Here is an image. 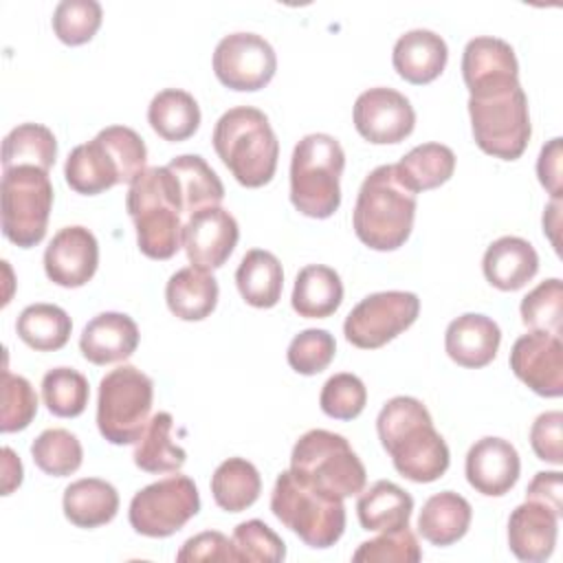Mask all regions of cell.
Returning a JSON list of instances; mask_svg holds the SVG:
<instances>
[{
  "mask_svg": "<svg viewBox=\"0 0 563 563\" xmlns=\"http://www.w3.org/2000/svg\"><path fill=\"white\" fill-rule=\"evenodd\" d=\"M376 431L394 468L416 484L440 479L451 462L444 438L435 431L429 409L413 396L389 398L378 418Z\"/></svg>",
  "mask_w": 563,
  "mask_h": 563,
  "instance_id": "obj_1",
  "label": "cell"
},
{
  "mask_svg": "<svg viewBox=\"0 0 563 563\" xmlns=\"http://www.w3.org/2000/svg\"><path fill=\"white\" fill-rule=\"evenodd\" d=\"M468 117L484 154L515 161L526 152L532 125L519 75H497L468 86Z\"/></svg>",
  "mask_w": 563,
  "mask_h": 563,
  "instance_id": "obj_2",
  "label": "cell"
},
{
  "mask_svg": "<svg viewBox=\"0 0 563 563\" xmlns=\"http://www.w3.org/2000/svg\"><path fill=\"white\" fill-rule=\"evenodd\" d=\"M125 209L136 229L139 251L150 260H169L183 246V200L176 176L147 167L128 189Z\"/></svg>",
  "mask_w": 563,
  "mask_h": 563,
  "instance_id": "obj_3",
  "label": "cell"
},
{
  "mask_svg": "<svg viewBox=\"0 0 563 563\" xmlns=\"http://www.w3.org/2000/svg\"><path fill=\"white\" fill-rule=\"evenodd\" d=\"M145 141L128 125H108L92 141L73 147L64 165L68 187L81 196H97L119 183H132L145 172Z\"/></svg>",
  "mask_w": 563,
  "mask_h": 563,
  "instance_id": "obj_4",
  "label": "cell"
},
{
  "mask_svg": "<svg viewBox=\"0 0 563 563\" xmlns=\"http://www.w3.org/2000/svg\"><path fill=\"white\" fill-rule=\"evenodd\" d=\"M416 194L409 191L394 165H378L361 183L352 224L356 238L374 251L400 249L413 229Z\"/></svg>",
  "mask_w": 563,
  "mask_h": 563,
  "instance_id": "obj_5",
  "label": "cell"
},
{
  "mask_svg": "<svg viewBox=\"0 0 563 563\" xmlns=\"http://www.w3.org/2000/svg\"><path fill=\"white\" fill-rule=\"evenodd\" d=\"M213 150L233 178L249 189L273 180L279 158V141L268 117L253 106L227 110L213 128Z\"/></svg>",
  "mask_w": 563,
  "mask_h": 563,
  "instance_id": "obj_6",
  "label": "cell"
},
{
  "mask_svg": "<svg viewBox=\"0 0 563 563\" xmlns=\"http://www.w3.org/2000/svg\"><path fill=\"white\" fill-rule=\"evenodd\" d=\"M345 152L332 134H306L290 156V202L308 218L325 220L341 205Z\"/></svg>",
  "mask_w": 563,
  "mask_h": 563,
  "instance_id": "obj_7",
  "label": "cell"
},
{
  "mask_svg": "<svg viewBox=\"0 0 563 563\" xmlns=\"http://www.w3.org/2000/svg\"><path fill=\"white\" fill-rule=\"evenodd\" d=\"M290 471L303 484L341 499L358 495L367 482L365 466L350 442L328 429H310L295 442Z\"/></svg>",
  "mask_w": 563,
  "mask_h": 563,
  "instance_id": "obj_8",
  "label": "cell"
},
{
  "mask_svg": "<svg viewBox=\"0 0 563 563\" xmlns=\"http://www.w3.org/2000/svg\"><path fill=\"white\" fill-rule=\"evenodd\" d=\"M273 515L314 550L332 548L345 532V506L341 497L325 495L282 471L271 493Z\"/></svg>",
  "mask_w": 563,
  "mask_h": 563,
  "instance_id": "obj_9",
  "label": "cell"
},
{
  "mask_svg": "<svg viewBox=\"0 0 563 563\" xmlns=\"http://www.w3.org/2000/svg\"><path fill=\"white\" fill-rule=\"evenodd\" d=\"M154 402L152 378L134 365H119L99 380L97 427L110 444L139 442Z\"/></svg>",
  "mask_w": 563,
  "mask_h": 563,
  "instance_id": "obj_10",
  "label": "cell"
},
{
  "mask_svg": "<svg viewBox=\"0 0 563 563\" xmlns=\"http://www.w3.org/2000/svg\"><path fill=\"white\" fill-rule=\"evenodd\" d=\"M2 233L20 249L40 244L53 207V185L46 169L18 165L2 169Z\"/></svg>",
  "mask_w": 563,
  "mask_h": 563,
  "instance_id": "obj_11",
  "label": "cell"
},
{
  "mask_svg": "<svg viewBox=\"0 0 563 563\" xmlns=\"http://www.w3.org/2000/svg\"><path fill=\"white\" fill-rule=\"evenodd\" d=\"M200 510V493L189 475H169L141 488L128 510L134 532L152 539L172 537Z\"/></svg>",
  "mask_w": 563,
  "mask_h": 563,
  "instance_id": "obj_12",
  "label": "cell"
},
{
  "mask_svg": "<svg viewBox=\"0 0 563 563\" xmlns=\"http://www.w3.org/2000/svg\"><path fill=\"white\" fill-rule=\"evenodd\" d=\"M420 299L409 290H383L363 297L345 317L343 334L361 350H376L413 325Z\"/></svg>",
  "mask_w": 563,
  "mask_h": 563,
  "instance_id": "obj_13",
  "label": "cell"
},
{
  "mask_svg": "<svg viewBox=\"0 0 563 563\" xmlns=\"http://www.w3.org/2000/svg\"><path fill=\"white\" fill-rule=\"evenodd\" d=\"M277 70V55L268 40L238 31L224 35L213 51V73L231 90L253 92L264 88Z\"/></svg>",
  "mask_w": 563,
  "mask_h": 563,
  "instance_id": "obj_14",
  "label": "cell"
},
{
  "mask_svg": "<svg viewBox=\"0 0 563 563\" xmlns=\"http://www.w3.org/2000/svg\"><path fill=\"white\" fill-rule=\"evenodd\" d=\"M352 119L356 132L365 141L387 145L400 143L413 132L416 110L402 92L376 86L356 97Z\"/></svg>",
  "mask_w": 563,
  "mask_h": 563,
  "instance_id": "obj_15",
  "label": "cell"
},
{
  "mask_svg": "<svg viewBox=\"0 0 563 563\" xmlns=\"http://www.w3.org/2000/svg\"><path fill=\"white\" fill-rule=\"evenodd\" d=\"M510 369L543 398L563 394V343L550 332L530 330L521 334L510 350Z\"/></svg>",
  "mask_w": 563,
  "mask_h": 563,
  "instance_id": "obj_16",
  "label": "cell"
},
{
  "mask_svg": "<svg viewBox=\"0 0 563 563\" xmlns=\"http://www.w3.org/2000/svg\"><path fill=\"white\" fill-rule=\"evenodd\" d=\"M238 240V220L220 205L194 211L183 222V249L189 264L198 268H220L231 257Z\"/></svg>",
  "mask_w": 563,
  "mask_h": 563,
  "instance_id": "obj_17",
  "label": "cell"
},
{
  "mask_svg": "<svg viewBox=\"0 0 563 563\" xmlns=\"http://www.w3.org/2000/svg\"><path fill=\"white\" fill-rule=\"evenodd\" d=\"M99 266V242L81 224L59 229L44 251V273L62 288L88 284Z\"/></svg>",
  "mask_w": 563,
  "mask_h": 563,
  "instance_id": "obj_18",
  "label": "cell"
},
{
  "mask_svg": "<svg viewBox=\"0 0 563 563\" xmlns=\"http://www.w3.org/2000/svg\"><path fill=\"white\" fill-rule=\"evenodd\" d=\"M521 460L517 449L497 435H486L477 440L464 462V473L468 484L486 495V497H501L506 495L519 479Z\"/></svg>",
  "mask_w": 563,
  "mask_h": 563,
  "instance_id": "obj_19",
  "label": "cell"
},
{
  "mask_svg": "<svg viewBox=\"0 0 563 563\" xmlns=\"http://www.w3.org/2000/svg\"><path fill=\"white\" fill-rule=\"evenodd\" d=\"M559 534V515L526 499L508 517V548L519 561L541 563L552 556Z\"/></svg>",
  "mask_w": 563,
  "mask_h": 563,
  "instance_id": "obj_20",
  "label": "cell"
},
{
  "mask_svg": "<svg viewBox=\"0 0 563 563\" xmlns=\"http://www.w3.org/2000/svg\"><path fill=\"white\" fill-rule=\"evenodd\" d=\"M139 325L125 312H99L79 336V352L92 365L125 361L139 345Z\"/></svg>",
  "mask_w": 563,
  "mask_h": 563,
  "instance_id": "obj_21",
  "label": "cell"
},
{
  "mask_svg": "<svg viewBox=\"0 0 563 563\" xmlns=\"http://www.w3.org/2000/svg\"><path fill=\"white\" fill-rule=\"evenodd\" d=\"M499 325L479 312H466L453 319L444 332V350L460 367L477 369L488 365L499 350Z\"/></svg>",
  "mask_w": 563,
  "mask_h": 563,
  "instance_id": "obj_22",
  "label": "cell"
},
{
  "mask_svg": "<svg viewBox=\"0 0 563 563\" xmlns=\"http://www.w3.org/2000/svg\"><path fill=\"white\" fill-rule=\"evenodd\" d=\"M449 48L442 35L429 29H411L402 33L391 53L394 70L409 84L422 86L438 79L446 66Z\"/></svg>",
  "mask_w": 563,
  "mask_h": 563,
  "instance_id": "obj_23",
  "label": "cell"
},
{
  "mask_svg": "<svg viewBox=\"0 0 563 563\" xmlns=\"http://www.w3.org/2000/svg\"><path fill=\"white\" fill-rule=\"evenodd\" d=\"M482 271L490 286L504 292H515L537 275L539 255L528 240L504 235L488 244L482 260Z\"/></svg>",
  "mask_w": 563,
  "mask_h": 563,
  "instance_id": "obj_24",
  "label": "cell"
},
{
  "mask_svg": "<svg viewBox=\"0 0 563 563\" xmlns=\"http://www.w3.org/2000/svg\"><path fill=\"white\" fill-rule=\"evenodd\" d=\"M218 279L198 266L176 271L165 286V301L174 317L183 321H202L218 306Z\"/></svg>",
  "mask_w": 563,
  "mask_h": 563,
  "instance_id": "obj_25",
  "label": "cell"
},
{
  "mask_svg": "<svg viewBox=\"0 0 563 563\" xmlns=\"http://www.w3.org/2000/svg\"><path fill=\"white\" fill-rule=\"evenodd\" d=\"M64 517L77 528H99L110 523L119 512L117 488L99 477H84L70 482L62 497Z\"/></svg>",
  "mask_w": 563,
  "mask_h": 563,
  "instance_id": "obj_26",
  "label": "cell"
},
{
  "mask_svg": "<svg viewBox=\"0 0 563 563\" xmlns=\"http://www.w3.org/2000/svg\"><path fill=\"white\" fill-rule=\"evenodd\" d=\"M413 497L389 479H378L358 493L356 515L363 530L391 532L409 526Z\"/></svg>",
  "mask_w": 563,
  "mask_h": 563,
  "instance_id": "obj_27",
  "label": "cell"
},
{
  "mask_svg": "<svg viewBox=\"0 0 563 563\" xmlns=\"http://www.w3.org/2000/svg\"><path fill=\"white\" fill-rule=\"evenodd\" d=\"M473 508L471 504L453 490H442L431 495L418 515V532L431 545L446 548L460 541L471 526Z\"/></svg>",
  "mask_w": 563,
  "mask_h": 563,
  "instance_id": "obj_28",
  "label": "cell"
},
{
  "mask_svg": "<svg viewBox=\"0 0 563 563\" xmlns=\"http://www.w3.org/2000/svg\"><path fill=\"white\" fill-rule=\"evenodd\" d=\"M343 301V282L339 273L323 264L303 266L292 286V310L306 319H325Z\"/></svg>",
  "mask_w": 563,
  "mask_h": 563,
  "instance_id": "obj_29",
  "label": "cell"
},
{
  "mask_svg": "<svg viewBox=\"0 0 563 563\" xmlns=\"http://www.w3.org/2000/svg\"><path fill=\"white\" fill-rule=\"evenodd\" d=\"M235 286L249 306L273 308L284 288L282 262L264 249L246 251L235 271Z\"/></svg>",
  "mask_w": 563,
  "mask_h": 563,
  "instance_id": "obj_30",
  "label": "cell"
},
{
  "mask_svg": "<svg viewBox=\"0 0 563 563\" xmlns=\"http://www.w3.org/2000/svg\"><path fill=\"white\" fill-rule=\"evenodd\" d=\"M167 169L176 176L183 216H191L205 207H218L224 200V185L209 163L198 154H180L167 163Z\"/></svg>",
  "mask_w": 563,
  "mask_h": 563,
  "instance_id": "obj_31",
  "label": "cell"
},
{
  "mask_svg": "<svg viewBox=\"0 0 563 563\" xmlns=\"http://www.w3.org/2000/svg\"><path fill=\"white\" fill-rule=\"evenodd\" d=\"M147 121L161 139L169 143L187 141L200 125V106L187 90L165 88L152 97Z\"/></svg>",
  "mask_w": 563,
  "mask_h": 563,
  "instance_id": "obj_32",
  "label": "cell"
},
{
  "mask_svg": "<svg viewBox=\"0 0 563 563\" xmlns=\"http://www.w3.org/2000/svg\"><path fill=\"white\" fill-rule=\"evenodd\" d=\"M402 185L413 191H429L444 185L455 172V154L442 143H422L409 150L396 165Z\"/></svg>",
  "mask_w": 563,
  "mask_h": 563,
  "instance_id": "obj_33",
  "label": "cell"
},
{
  "mask_svg": "<svg viewBox=\"0 0 563 563\" xmlns=\"http://www.w3.org/2000/svg\"><path fill=\"white\" fill-rule=\"evenodd\" d=\"M174 418L158 411L150 418L145 431L134 446V464L145 473H176L187 462V453L172 440Z\"/></svg>",
  "mask_w": 563,
  "mask_h": 563,
  "instance_id": "obj_34",
  "label": "cell"
},
{
  "mask_svg": "<svg viewBox=\"0 0 563 563\" xmlns=\"http://www.w3.org/2000/svg\"><path fill=\"white\" fill-rule=\"evenodd\" d=\"M262 493V477L244 457H229L218 464L211 475L213 501L227 512H242L251 508Z\"/></svg>",
  "mask_w": 563,
  "mask_h": 563,
  "instance_id": "obj_35",
  "label": "cell"
},
{
  "mask_svg": "<svg viewBox=\"0 0 563 563\" xmlns=\"http://www.w3.org/2000/svg\"><path fill=\"white\" fill-rule=\"evenodd\" d=\"M70 330L68 312L55 303H31L15 321L18 336L35 352L62 350L70 339Z\"/></svg>",
  "mask_w": 563,
  "mask_h": 563,
  "instance_id": "obj_36",
  "label": "cell"
},
{
  "mask_svg": "<svg viewBox=\"0 0 563 563\" xmlns=\"http://www.w3.org/2000/svg\"><path fill=\"white\" fill-rule=\"evenodd\" d=\"M497 75H519L512 46L506 40L493 35L468 40L462 53V77L466 88Z\"/></svg>",
  "mask_w": 563,
  "mask_h": 563,
  "instance_id": "obj_37",
  "label": "cell"
},
{
  "mask_svg": "<svg viewBox=\"0 0 563 563\" xmlns=\"http://www.w3.org/2000/svg\"><path fill=\"white\" fill-rule=\"evenodd\" d=\"M57 158V139L42 123H20L2 141V169L35 165L51 169Z\"/></svg>",
  "mask_w": 563,
  "mask_h": 563,
  "instance_id": "obj_38",
  "label": "cell"
},
{
  "mask_svg": "<svg viewBox=\"0 0 563 563\" xmlns=\"http://www.w3.org/2000/svg\"><path fill=\"white\" fill-rule=\"evenodd\" d=\"M35 466L53 477L73 475L84 462V449L75 433L62 427L44 429L31 444Z\"/></svg>",
  "mask_w": 563,
  "mask_h": 563,
  "instance_id": "obj_39",
  "label": "cell"
},
{
  "mask_svg": "<svg viewBox=\"0 0 563 563\" xmlns=\"http://www.w3.org/2000/svg\"><path fill=\"white\" fill-rule=\"evenodd\" d=\"M42 398L53 416L77 418L90 398L88 378L73 367H53L42 378Z\"/></svg>",
  "mask_w": 563,
  "mask_h": 563,
  "instance_id": "obj_40",
  "label": "cell"
},
{
  "mask_svg": "<svg viewBox=\"0 0 563 563\" xmlns=\"http://www.w3.org/2000/svg\"><path fill=\"white\" fill-rule=\"evenodd\" d=\"M521 321L530 330L550 332L561 336L563 325V282L559 277H550L537 284L519 306Z\"/></svg>",
  "mask_w": 563,
  "mask_h": 563,
  "instance_id": "obj_41",
  "label": "cell"
},
{
  "mask_svg": "<svg viewBox=\"0 0 563 563\" xmlns=\"http://www.w3.org/2000/svg\"><path fill=\"white\" fill-rule=\"evenodd\" d=\"M103 20V9L97 0H62L53 11V31L59 42L81 46L95 37Z\"/></svg>",
  "mask_w": 563,
  "mask_h": 563,
  "instance_id": "obj_42",
  "label": "cell"
},
{
  "mask_svg": "<svg viewBox=\"0 0 563 563\" xmlns=\"http://www.w3.org/2000/svg\"><path fill=\"white\" fill-rule=\"evenodd\" d=\"M231 541H233L238 561L279 563L286 559L284 539L260 519H249L238 523Z\"/></svg>",
  "mask_w": 563,
  "mask_h": 563,
  "instance_id": "obj_43",
  "label": "cell"
},
{
  "mask_svg": "<svg viewBox=\"0 0 563 563\" xmlns=\"http://www.w3.org/2000/svg\"><path fill=\"white\" fill-rule=\"evenodd\" d=\"M334 354H336L334 336L323 328H308L292 336L286 358L297 374L314 376L332 363Z\"/></svg>",
  "mask_w": 563,
  "mask_h": 563,
  "instance_id": "obj_44",
  "label": "cell"
},
{
  "mask_svg": "<svg viewBox=\"0 0 563 563\" xmlns=\"http://www.w3.org/2000/svg\"><path fill=\"white\" fill-rule=\"evenodd\" d=\"M367 402L365 383L350 372H339L323 383L319 405L334 420H354Z\"/></svg>",
  "mask_w": 563,
  "mask_h": 563,
  "instance_id": "obj_45",
  "label": "cell"
},
{
  "mask_svg": "<svg viewBox=\"0 0 563 563\" xmlns=\"http://www.w3.org/2000/svg\"><path fill=\"white\" fill-rule=\"evenodd\" d=\"M420 559L422 550L409 526L380 532L376 539L363 541L352 554V561L356 563H416Z\"/></svg>",
  "mask_w": 563,
  "mask_h": 563,
  "instance_id": "obj_46",
  "label": "cell"
},
{
  "mask_svg": "<svg viewBox=\"0 0 563 563\" xmlns=\"http://www.w3.org/2000/svg\"><path fill=\"white\" fill-rule=\"evenodd\" d=\"M37 413V394L33 385L20 376L2 369V418L0 431L13 433L26 429Z\"/></svg>",
  "mask_w": 563,
  "mask_h": 563,
  "instance_id": "obj_47",
  "label": "cell"
},
{
  "mask_svg": "<svg viewBox=\"0 0 563 563\" xmlns=\"http://www.w3.org/2000/svg\"><path fill=\"white\" fill-rule=\"evenodd\" d=\"M530 444L539 460L554 466L563 464V413H539L530 427Z\"/></svg>",
  "mask_w": 563,
  "mask_h": 563,
  "instance_id": "obj_48",
  "label": "cell"
},
{
  "mask_svg": "<svg viewBox=\"0 0 563 563\" xmlns=\"http://www.w3.org/2000/svg\"><path fill=\"white\" fill-rule=\"evenodd\" d=\"M178 563H194V561H238L233 541L218 532V530H207L200 534L189 537L183 548L176 554Z\"/></svg>",
  "mask_w": 563,
  "mask_h": 563,
  "instance_id": "obj_49",
  "label": "cell"
},
{
  "mask_svg": "<svg viewBox=\"0 0 563 563\" xmlns=\"http://www.w3.org/2000/svg\"><path fill=\"white\" fill-rule=\"evenodd\" d=\"M561 163H563V143H561V136H554L552 141H548L541 147L539 158H537L539 183L552 198H561V194H563Z\"/></svg>",
  "mask_w": 563,
  "mask_h": 563,
  "instance_id": "obj_50",
  "label": "cell"
},
{
  "mask_svg": "<svg viewBox=\"0 0 563 563\" xmlns=\"http://www.w3.org/2000/svg\"><path fill=\"white\" fill-rule=\"evenodd\" d=\"M563 477L561 471H539L528 484L526 499L548 506L554 515H563Z\"/></svg>",
  "mask_w": 563,
  "mask_h": 563,
  "instance_id": "obj_51",
  "label": "cell"
},
{
  "mask_svg": "<svg viewBox=\"0 0 563 563\" xmlns=\"http://www.w3.org/2000/svg\"><path fill=\"white\" fill-rule=\"evenodd\" d=\"M22 462L11 446L2 449V495H11L22 484Z\"/></svg>",
  "mask_w": 563,
  "mask_h": 563,
  "instance_id": "obj_52",
  "label": "cell"
},
{
  "mask_svg": "<svg viewBox=\"0 0 563 563\" xmlns=\"http://www.w3.org/2000/svg\"><path fill=\"white\" fill-rule=\"evenodd\" d=\"M559 227H561V198H552L543 211V233L548 235V240L556 251H559V238H556Z\"/></svg>",
  "mask_w": 563,
  "mask_h": 563,
  "instance_id": "obj_53",
  "label": "cell"
}]
</instances>
